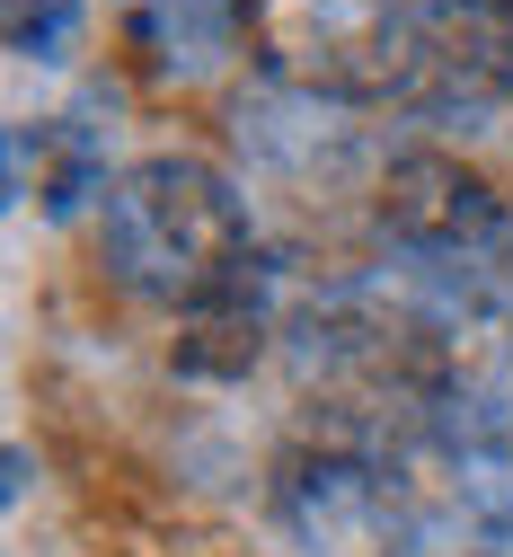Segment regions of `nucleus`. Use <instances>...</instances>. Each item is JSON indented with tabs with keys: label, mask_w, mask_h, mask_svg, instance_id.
<instances>
[{
	"label": "nucleus",
	"mask_w": 513,
	"mask_h": 557,
	"mask_svg": "<svg viewBox=\"0 0 513 557\" xmlns=\"http://www.w3.org/2000/svg\"><path fill=\"white\" fill-rule=\"evenodd\" d=\"M266 72L292 98L372 107L407 98L443 62V10L433 0H266Z\"/></svg>",
	"instance_id": "f03ea898"
},
{
	"label": "nucleus",
	"mask_w": 513,
	"mask_h": 557,
	"mask_svg": "<svg viewBox=\"0 0 513 557\" xmlns=\"http://www.w3.org/2000/svg\"><path fill=\"white\" fill-rule=\"evenodd\" d=\"M266 27V0H133V36L160 72L195 81L222 53H240V36Z\"/></svg>",
	"instance_id": "39448f33"
},
{
	"label": "nucleus",
	"mask_w": 513,
	"mask_h": 557,
	"mask_svg": "<svg viewBox=\"0 0 513 557\" xmlns=\"http://www.w3.org/2000/svg\"><path fill=\"white\" fill-rule=\"evenodd\" d=\"M98 257L124 293L160 301V310H204L222 301L240 274L257 265V231H248V195L195 160V151H160L133 160L107 195H98Z\"/></svg>",
	"instance_id": "f257e3e1"
},
{
	"label": "nucleus",
	"mask_w": 513,
	"mask_h": 557,
	"mask_svg": "<svg viewBox=\"0 0 513 557\" xmlns=\"http://www.w3.org/2000/svg\"><path fill=\"white\" fill-rule=\"evenodd\" d=\"M274 522L302 557H399V469L381 443L328 434L274 469Z\"/></svg>",
	"instance_id": "7ed1b4c3"
},
{
	"label": "nucleus",
	"mask_w": 513,
	"mask_h": 557,
	"mask_svg": "<svg viewBox=\"0 0 513 557\" xmlns=\"http://www.w3.org/2000/svg\"><path fill=\"white\" fill-rule=\"evenodd\" d=\"M98 186H115V177H107V143L81 115H27V124H10V195L27 203V213L62 222V213H81Z\"/></svg>",
	"instance_id": "20e7f679"
},
{
	"label": "nucleus",
	"mask_w": 513,
	"mask_h": 557,
	"mask_svg": "<svg viewBox=\"0 0 513 557\" xmlns=\"http://www.w3.org/2000/svg\"><path fill=\"white\" fill-rule=\"evenodd\" d=\"M443 10V62L433 72H461V89L513 98V0H433Z\"/></svg>",
	"instance_id": "423d86ee"
},
{
	"label": "nucleus",
	"mask_w": 513,
	"mask_h": 557,
	"mask_svg": "<svg viewBox=\"0 0 513 557\" xmlns=\"http://www.w3.org/2000/svg\"><path fill=\"white\" fill-rule=\"evenodd\" d=\"M71 45H81V0H10L19 62H71Z\"/></svg>",
	"instance_id": "0eeeda50"
}]
</instances>
